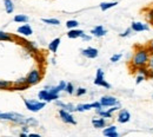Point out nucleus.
<instances>
[{
	"label": "nucleus",
	"instance_id": "f257e3e1",
	"mask_svg": "<svg viewBox=\"0 0 153 137\" xmlns=\"http://www.w3.org/2000/svg\"><path fill=\"white\" fill-rule=\"evenodd\" d=\"M150 55H151V52H150L147 46H139L134 51L133 56L131 58V67H132V70H135L137 67H140V66H147Z\"/></svg>",
	"mask_w": 153,
	"mask_h": 137
},
{
	"label": "nucleus",
	"instance_id": "f03ea898",
	"mask_svg": "<svg viewBox=\"0 0 153 137\" xmlns=\"http://www.w3.org/2000/svg\"><path fill=\"white\" fill-rule=\"evenodd\" d=\"M24 103H25L26 109L32 112H38L46 106V102L37 100V99H24Z\"/></svg>",
	"mask_w": 153,
	"mask_h": 137
},
{
	"label": "nucleus",
	"instance_id": "7ed1b4c3",
	"mask_svg": "<svg viewBox=\"0 0 153 137\" xmlns=\"http://www.w3.org/2000/svg\"><path fill=\"white\" fill-rule=\"evenodd\" d=\"M42 78V75L41 72L39 71L38 69H33L32 71L28 72V75L26 76V82L30 86H33V85H37L40 83V80Z\"/></svg>",
	"mask_w": 153,
	"mask_h": 137
},
{
	"label": "nucleus",
	"instance_id": "20e7f679",
	"mask_svg": "<svg viewBox=\"0 0 153 137\" xmlns=\"http://www.w3.org/2000/svg\"><path fill=\"white\" fill-rule=\"evenodd\" d=\"M94 84L98 85V86L105 88V89H111V84L105 80V73H104V70H102V69H98V70H97Z\"/></svg>",
	"mask_w": 153,
	"mask_h": 137
},
{
	"label": "nucleus",
	"instance_id": "39448f33",
	"mask_svg": "<svg viewBox=\"0 0 153 137\" xmlns=\"http://www.w3.org/2000/svg\"><path fill=\"white\" fill-rule=\"evenodd\" d=\"M38 99L42 100V102H46V103H50V102H54V100L59 99V96L51 94L47 89H44V90H40L38 92Z\"/></svg>",
	"mask_w": 153,
	"mask_h": 137
},
{
	"label": "nucleus",
	"instance_id": "423d86ee",
	"mask_svg": "<svg viewBox=\"0 0 153 137\" xmlns=\"http://www.w3.org/2000/svg\"><path fill=\"white\" fill-rule=\"evenodd\" d=\"M59 117L60 119L66 123V124H72V125H76V118L73 117L72 112L67 111V110H64V109H59Z\"/></svg>",
	"mask_w": 153,
	"mask_h": 137
},
{
	"label": "nucleus",
	"instance_id": "0eeeda50",
	"mask_svg": "<svg viewBox=\"0 0 153 137\" xmlns=\"http://www.w3.org/2000/svg\"><path fill=\"white\" fill-rule=\"evenodd\" d=\"M99 102H100V104H101L102 108H111V106L117 105V104L120 103L114 96H110V95H105V96H102V97L99 99Z\"/></svg>",
	"mask_w": 153,
	"mask_h": 137
},
{
	"label": "nucleus",
	"instance_id": "6e6552de",
	"mask_svg": "<svg viewBox=\"0 0 153 137\" xmlns=\"http://www.w3.org/2000/svg\"><path fill=\"white\" fill-rule=\"evenodd\" d=\"M28 88H30V85L26 82V77H21L13 83L11 91H24V90H27Z\"/></svg>",
	"mask_w": 153,
	"mask_h": 137
},
{
	"label": "nucleus",
	"instance_id": "1a4fd4ad",
	"mask_svg": "<svg viewBox=\"0 0 153 137\" xmlns=\"http://www.w3.org/2000/svg\"><path fill=\"white\" fill-rule=\"evenodd\" d=\"M130 119H131V114H130L128 110H126V109H120V110L118 111V117H117L118 123L125 124V123H128Z\"/></svg>",
	"mask_w": 153,
	"mask_h": 137
},
{
	"label": "nucleus",
	"instance_id": "9d476101",
	"mask_svg": "<svg viewBox=\"0 0 153 137\" xmlns=\"http://www.w3.org/2000/svg\"><path fill=\"white\" fill-rule=\"evenodd\" d=\"M81 55H82L85 58H87V59H94V58H97V57H98L99 51H98V49H96V47L88 46V47H86V49L81 50Z\"/></svg>",
	"mask_w": 153,
	"mask_h": 137
},
{
	"label": "nucleus",
	"instance_id": "9b49d317",
	"mask_svg": "<svg viewBox=\"0 0 153 137\" xmlns=\"http://www.w3.org/2000/svg\"><path fill=\"white\" fill-rule=\"evenodd\" d=\"M131 28L134 32H144V31H149L150 26L147 24H144L141 21H133L131 24Z\"/></svg>",
	"mask_w": 153,
	"mask_h": 137
},
{
	"label": "nucleus",
	"instance_id": "f8f14e48",
	"mask_svg": "<svg viewBox=\"0 0 153 137\" xmlns=\"http://www.w3.org/2000/svg\"><path fill=\"white\" fill-rule=\"evenodd\" d=\"M17 32L21 34V36H24V37H30V36H32L33 34V30H32V27L26 22V24H24V25H21L19 26L18 28H17Z\"/></svg>",
	"mask_w": 153,
	"mask_h": 137
},
{
	"label": "nucleus",
	"instance_id": "ddd939ff",
	"mask_svg": "<svg viewBox=\"0 0 153 137\" xmlns=\"http://www.w3.org/2000/svg\"><path fill=\"white\" fill-rule=\"evenodd\" d=\"M54 104L57 105L58 108L64 109V110H67V111H70V112H74V111H76V105L72 104V103H64V102H61L60 99H57V100H54Z\"/></svg>",
	"mask_w": 153,
	"mask_h": 137
},
{
	"label": "nucleus",
	"instance_id": "4468645a",
	"mask_svg": "<svg viewBox=\"0 0 153 137\" xmlns=\"http://www.w3.org/2000/svg\"><path fill=\"white\" fill-rule=\"evenodd\" d=\"M106 33H107V31H106V30H105V27H104V26H101V25H98V26H96L94 28H92V30H91V34H92L93 37H97V38L105 37V36H106Z\"/></svg>",
	"mask_w": 153,
	"mask_h": 137
},
{
	"label": "nucleus",
	"instance_id": "2eb2a0df",
	"mask_svg": "<svg viewBox=\"0 0 153 137\" xmlns=\"http://www.w3.org/2000/svg\"><path fill=\"white\" fill-rule=\"evenodd\" d=\"M102 134L107 137H118L119 136L115 125H110V127H107V128L105 127L104 130H102Z\"/></svg>",
	"mask_w": 153,
	"mask_h": 137
},
{
	"label": "nucleus",
	"instance_id": "dca6fc26",
	"mask_svg": "<svg viewBox=\"0 0 153 137\" xmlns=\"http://www.w3.org/2000/svg\"><path fill=\"white\" fill-rule=\"evenodd\" d=\"M106 124H107V122H106V118L104 117H97V118H93L92 119V125L96 128V129H101V128H105L106 127Z\"/></svg>",
	"mask_w": 153,
	"mask_h": 137
},
{
	"label": "nucleus",
	"instance_id": "f3484780",
	"mask_svg": "<svg viewBox=\"0 0 153 137\" xmlns=\"http://www.w3.org/2000/svg\"><path fill=\"white\" fill-rule=\"evenodd\" d=\"M85 32L82 30H78V28H72L67 32V37L71 38V39H76V38H81V36L84 34Z\"/></svg>",
	"mask_w": 153,
	"mask_h": 137
},
{
	"label": "nucleus",
	"instance_id": "a211bd4d",
	"mask_svg": "<svg viewBox=\"0 0 153 137\" xmlns=\"http://www.w3.org/2000/svg\"><path fill=\"white\" fill-rule=\"evenodd\" d=\"M96 114L98 116H100V117H104V118H112L113 117V114L112 112H110L107 109H104L102 106L101 108H99V109H96Z\"/></svg>",
	"mask_w": 153,
	"mask_h": 137
},
{
	"label": "nucleus",
	"instance_id": "6ab92c4d",
	"mask_svg": "<svg viewBox=\"0 0 153 137\" xmlns=\"http://www.w3.org/2000/svg\"><path fill=\"white\" fill-rule=\"evenodd\" d=\"M4 7L7 14H11L14 12V2L12 0H4Z\"/></svg>",
	"mask_w": 153,
	"mask_h": 137
},
{
	"label": "nucleus",
	"instance_id": "aec40b11",
	"mask_svg": "<svg viewBox=\"0 0 153 137\" xmlns=\"http://www.w3.org/2000/svg\"><path fill=\"white\" fill-rule=\"evenodd\" d=\"M60 43H61V40L60 38H56V39H53L50 44H48V50L51 51V52H53V53H56L58 51V49H59V45H60Z\"/></svg>",
	"mask_w": 153,
	"mask_h": 137
},
{
	"label": "nucleus",
	"instance_id": "412c9836",
	"mask_svg": "<svg viewBox=\"0 0 153 137\" xmlns=\"http://www.w3.org/2000/svg\"><path fill=\"white\" fill-rule=\"evenodd\" d=\"M92 109H93L92 103L78 104V105H76V111H78V112H84V111H88V110H92Z\"/></svg>",
	"mask_w": 153,
	"mask_h": 137
},
{
	"label": "nucleus",
	"instance_id": "4be33fe9",
	"mask_svg": "<svg viewBox=\"0 0 153 137\" xmlns=\"http://www.w3.org/2000/svg\"><path fill=\"white\" fill-rule=\"evenodd\" d=\"M118 5V1H110V2H101L99 6H100V10L101 11H107L112 7H114Z\"/></svg>",
	"mask_w": 153,
	"mask_h": 137
},
{
	"label": "nucleus",
	"instance_id": "5701e85b",
	"mask_svg": "<svg viewBox=\"0 0 153 137\" xmlns=\"http://www.w3.org/2000/svg\"><path fill=\"white\" fill-rule=\"evenodd\" d=\"M13 40H14V37L11 33L0 31V41H13Z\"/></svg>",
	"mask_w": 153,
	"mask_h": 137
},
{
	"label": "nucleus",
	"instance_id": "b1692460",
	"mask_svg": "<svg viewBox=\"0 0 153 137\" xmlns=\"http://www.w3.org/2000/svg\"><path fill=\"white\" fill-rule=\"evenodd\" d=\"M133 71H137V72H138V75H141V76H144V77L149 78L150 69H149L147 66H140V67H137V69L133 70Z\"/></svg>",
	"mask_w": 153,
	"mask_h": 137
},
{
	"label": "nucleus",
	"instance_id": "393cba45",
	"mask_svg": "<svg viewBox=\"0 0 153 137\" xmlns=\"http://www.w3.org/2000/svg\"><path fill=\"white\" fill-rule=\"evenodd\" d=\"M13 20L16 21V22H18V24H26V22H28V20L30 18L26 16V14H17Z\"/></svg>",
	"mask_w": 153,
	"mask_h": 137
},
{
	"label": "nucleus",
	"instance_id": "a878e982",
	"mask_svg": "<svg viewBox=\"0 0 153 137\" xmlns=\"http://www.w3.org/2000/svg\"><path fill=\"white\" fill-rule=\"evenodd\" d=\"M41 21H42L44 24L53 25V26H59V25H60V20L56 19V18H42Z\"/></svg>",
	"mask_w": 153,
	"mask_h": 137
},
{
	"label": "nucleus",
	"instance_id": "bb28decb",
	"mask_svg": "<svg viewBox=\"0 0 153 137\" xmlns=\"http://www.w3.org/2000/svg\"><path fill=\"white\" fill-rule=\"evenodd\" d=\"M12 85H13V83L10 80H0V90H10L11 91Z\"/></svg>",
	"mask_w": 153,
	"mask_h": 137
},
{
	"label": "nucleus",
	"instance_id": "cd10ccee",
	"mask_svg": "<svg viewBox=\"0 0 153 137\" xmlns=\"http://www.w3.org/2000/svg\"><path fill=\"white\" fill-rule=\"evenodd\" d=\"M25 125H28V127H38L39 122L33 117H26V119H25Z\"/></svg>",
	"mask_w": 153,
	"mask_h": 137
},
{
	"label": "nucleus",
	"instance_id": "c85d7f7f",
	"mask_svg": "<svg viewBox=\"0 0 153 137\" xmlns=\"http://www.w3.org/2000/svg\"><path fill=\"white\" fill-rule=\"evenodd\" d=\"M24 43H25V46L28 49L30 52H36V51L38 50L37 44H36L34 41H24Z\"/></svg>",
	"mask_w": 153,
	"mask_h": 137
},
{
	"label": "nucleus",
	"instance_id": "c756f323",
	"mask_svg": "<svg viewBox=\"0 0 153 137\" xmlns=\"http://www.w3.org/2000/svg\"><path fill=\"white\" fill-rule=\"evenodd\" d=\"M79 26V22L74 19H71V20H67L66 21V27L68 30H72V28H76Z\"/></svg>",
	"mask_w": 153,
	"mask_h": 137
},
{
	"label": "nucleus",
	"instance_id": "7c9ffc66",
	"mask_svg": "<svg viewBox=\"0 0 153 137\" xmlns=\"http://www.w3.org/2000/svg\"><path fill=\"white\" fill-rule=\"evenodd\" d=\"M74 91H76L74 85H73L72 83H67V84H66V88H65V92L68 94V95H73Z\"/></svg>",
	"mask_w": 153,
	"mask_h": 137
},
{
	"label": "nucleus",
	"instance_id": "2f4dec72",
	"mask_svg": "<svg viewBox=\"0 0 153 137\" xmlns=\"http://www.w3.org/2000/svg\"><path fill=\"white\" fill-rule=\"evenodd\" d=\"M74 94H76V97H81V96H84V95L87 94V90L85 88H78V89H76Z\"/></svg>",
	"mask_w": 153,
	"mask_h": 137
},
{
	"label": "nucleus",
	"instance_id": "473e14b6",
	"mask_svg": "<svg viewBox=\"0 0 153 137\" xmlns=\"http://www.w3.org/2000/svg\"><path fill=\"white\" fill-rule=\"evenodd\" d=\"M121 57H123L121 53H115V55H113V56L111 57L110 61H111V63H117V61H119V60L121 59Z\"/></svg>",
	"mask_w": 153,
	"mask_h": 137
},
{
	"label": "nucleus",
	"instance_id": "72a5a7b5",
	"mask_svg": "<svg viewBox=\"0 0 153 137\" xmlns=\"http://www.w3.org/2000/svg\"><path fill=\"white\" fill-rule=\"evenodd\" d=\"M131 32H132V28L128 27V28H126L123 33H120V37H121V38H126V37H128V36L131 34Z\"/></svg>",
	"mask_w": 153,
	"mask_h": 137
},
{
	"label": "nucleus",
	"instance_id": "f704fd0d",
	"mask_svg": "<svg viewBox=\"0 0 153 137\" xmlns=\"http://www.w3.org/2000/svg\"><path fill=\"white\" fill-rule=\"evenodd\" d=\"M66 82L65 80H60L59 82V84H58V86H59V89L61 90V91H65V88H66Z\"/></svg>",
	"mask_w": 153,
	"mask_h": 137
},
{
	"label": "nucleus",
	"instance_id": "c9c22d12",
	"mask_svg": "<svg viewBox=\"0 0 153 137\" xmlns=\"http://www.w3.org/2000/svg\"><path fill=\"white\" fill-rule=\"evenodd\" d=\"M146 79V77H144V76H141V75H138L137 76V78H135V83L137 84H140L143 80H145Z\"/></svg>",
	"mask_w": 153,
	"mask_h": 137
},
{
	"label": "nucleus",
	"instance_id": "e433bc0d",
	"mask_svg": "<svg viewBox=\"0 0 153 137\" xmlns=\"http://www.w3.org/2000/svg\"><path fill=\"white\" fill-rule=\"evenodd\" d=\"M149 16H147V19L150 20V22L153 25V8H151L150 11H149V13H147Z\"/></svg>",
	"mask_w": 153,
	"mask_h": 137
},
{
	"label": "nucleus",
	"instance_id": "4c0bfd02",
	"mask_svg": "<svg viewBox=\"0 0 153 137\" xmlns=\"http://www.w3.org/2000/svg\"><path fill=\"white\" fill-rule=\"evenodd\" d=\"M149 69H153V53L150 55V59H149V64H147Z\"/></svg>",
	"mask_w": 153,
	"mask_h": 137
},
{
	"label": "nucleus",
	"instance_id": "58836bf2",
	"mask_svg": "<svg viewBox=\"0 0 153 137\" xmlns=\"http://www.w3.org/2000/svg\"><path fill=\"white\" fill-rule=\"evenodd\" d=\"M81 39L84 40V41H90V40L92 39V36H88V34L84 33V34L81 36Z\"/></svg>",
	"mask_w": 153,
	"mask_h": 137
},
{
	"label": "nucleus",
	"instance_id": "ea45409f",
	"mask_svg": "<svg viewBox=\"0 0 153 137\" xmlns=\"http://www.w3.org/2000/svg\"><path fill=\"white\" fill-rule=\"evenodd\" d=\"M147 47H149V50H150V52L153 53V40H151L150 43H149V45H147Z\"/></svg>",
	"mask_w": 153,
	"mask_h": 137
},
{
	"label": "nucleus",
	"instance_id": "a19ab883",
	"mask_svg": "<svg viewBox=\"0 0 153 137\" xmlns=\"http://www.w3.org/2000/svg\"><path fill=\"white\" fill-rule=\"evenodd\" d=\"M149 78L153 79V69H150V72H149Z\"/></svg>",
	"mask_w": 153,
	"mask_h": 137
},
{
	"label": "nucleus",
	"instance_id": "79ce46f5",
	"mask_svg": "<svg viewBox=\"0 0 153 137\" xmlns=\"http://www.w3.org/2000/svg\"><path fill=\"white\" fill-rule=\"evenodd\" d=\"M28 136L30 137H40L39 134H28Z\"/></svg>",
	"mask_w": 153,
	"mask_h": 137
},
{
	"label": "nucleus",
	"instance_id": "37998d69",
	"mask_svg": "<svg viewBox=\"0 0 153 137\" xmlns=\"http://www.w3.org/2000/svg\"><path fill=\"white\" fill-rule=\"evenodd\" d=\"M152 99H153V95H152Z\"/></svg>",
	"mask_w": 153,
	"mask_h": 137
}]
</instances>
